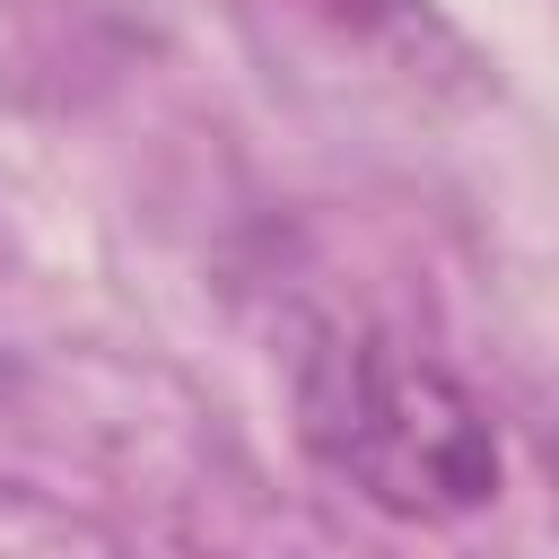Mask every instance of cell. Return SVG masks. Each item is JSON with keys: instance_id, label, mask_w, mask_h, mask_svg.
<instances>
[{"instance_id": "1", "label": "cell", "mask_w": 559, "mask_h": 559, "mask_svg": "<svg viewBox=\"0 0 559 559\" xmlns=\"http://www.w3.org/2000/svg\"><path fill=\"white\" fill-rule=\"evenodd\" d=\"M306 445L384 515H472L498 498V428L480 402L367 332H332L297 376Z\"/></svg>"}]
</instances>
